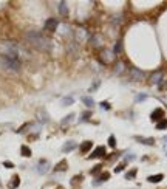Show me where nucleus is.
<instances>
[{
  "label": "nucleus",
  "mask_w": 167,
  "mask_h": 189,
  "mask_svg": "<svg viewBox=\"0 0 167 189\" xmlns=\"http://www.w3.org/2000/svg\"><path fill=\"white\" fill-rule=\"evenodd\" d=\"M0 55L6 59L19 60V48L14 42L9 40H0Z\"/></svg>",
  "instance_id": "obj_1"
},
{
  "label": "nucleus",
  "mask_w": 167,
  "mask_h": 189,
  "mask_svg": "<svg viewBox=\"0 0 167 189\" xmlns=\"http://www.w3.org/2000/svg\"><path fill=\"white\" fill-rule=\"evenodd\" d=\"M26 39L30 40V44H33L34 47H37L40 50H50V40L45 39V36H42L40 33L30 31V33H26Z\"/></svg>",
  "instance_id": "obj_2"
},
{
  "label": "nucleus",
  "mask_w": 167,
  "mask_h": 189,
  "mask_svg": "<svg viewBox=\"0 0 167 189\" xmlns=\"http://www.w3.org/2000/svg\"><path fill=\"white\" fill-rule=\"evenodd\" d=\"M57 25L59 22L56 19H48L46 22H45V31H50V33H54L56 28H57Z\"/></svg>",
  "instance_id": "obj_3"
},
{
  "label": "nucleus",
  "mask_w": 167,
  "mask_h": 189,
  "mask_svg": "<svg viewBox=\"0 0 167 189\" xmlns=\"http://www.w3.org/2000/svg\"><path fill=\"white\" fill-rule=\"evenodd\" d=\"M101 157H105V147H104V146H101V147H97V149H94L90 158H101Z\"/></svg>",
  "instance_id": "obj_4"
},
{
  "label": "nucleus",
  "mask_w": 167,
  "mask_h": 189,
  "mask_svg": "<svg viewBox=\"0 0 167 189\" xmlns=\"http://www.w3.org/2000/svg\"><path fill=\"white\" fill-rule=\"evenodd\" d=\"M163 81V71H155L150 76V84H159Z\"/></svg>",
  "instance_id": "obj_5"
},
{
  "label": "nucleus",
  "mask_w": 167,
  "mask_h": 189,
  "mask_svg": "<svg viewBox=\"0 0 167 189\" xmlns=\"http://www.w3.org/2000/svg\"><path fill=\"white\" fill-rule=\"evenodd\" d=\"M142 78H144V73L142 71H139L136 68L131 70V79H133V81H141Z\"/></svg>",
  "instance_id": "obj_6"
},
{
  "label": "nucleus",
  "mask_w": 167,
  "mask_h": 189,
  "mask_svg": "<svg viewBox=\"0 0 167 189\" xmlns=\"http://www.w3.org/2000/svg\"><path fill=\"white\" fill-rule=\"evenodd\" d=\"M19 185H20V177H19V175H14V177L11 178V183L8 185V188L9 189H16Z\"/></svg>",
  "instance_id": "obj_7"
},
{
  "label": "nucleus",
  "mask_w": 167,
  "mask_h": 189,
  "mask_svg": "<svg viewBox=\"0 0 167 189\" xmlns=\"http://www.w3.org/2000/svg\"><path fill=\"white\" fill-rule=\"evenodd\" d=\"M135 140H136V141H139V143H142V144H147V146H153V143H155V140H153V138H142V137H136Z\"/></svg>",
  "instance_id": "obj_8"
},
{
  "label": "nucleus",
  "mask_w": 167,
  "mask_h": 189,
  "mask_svg": "<svg viewBox=\"0 0 167 189\" xmlns=\"http://www.w3.org/2000/svg\"><path fill=\"white\" fill-rule=\"evenodd\" d=\"M91 146H93L91 141H84L82 146H81V152H82V153H87L90 149H91Z\"/></svg>",
  "instance_id": "obj_9"
},
{
  "label": "nucleus",
  "mask_w": 167,
  "mask_h": 189,
  "mask_svg": "<svg viewBox=\"0 0 167 189\" xmlns=\"http://www.w3.org/2000/svg\"><path fill=\"white\" fill-rule=\"evenodd\" d=\"M65 169H67V160H62L60 163H57V164L54 166V171L56 172H57V171L62 172V171H65Z\"/></svg>",
  "instance_id": "obj_10"
},
{
  "label": "nucleus",
  "mask_w": 167,
  "mask_h": 189,
  "mask_svg": "<svg viewBox=\"0 0 167 189\" xmlns=\"http://www.w3.org/2000/svg\"><path fill=\"white\" fill-rule=\"evenodd\" d=\"M164 178L163 174H158V175H150V177L147 178V181H150V183H158V181H161Z\"/></svg>",
  "instance_id": "obj_11"
},
{
  "label": "nucleus",
  "mask_w": 167,
  "mask_h": 189,
  "mask_svg": "<svg viewBox=\"0 0 167 189\" xmlns=\"http://www.w3.org/2000/svg\"><path fill=\"white\" fill-rule=\"evenodd\" d=\"M59 12H60V16H64V17L68 16V9H67V3L65 2L59 3Z\"/></svg>",
  "instance_id": "obj_12"
},
{
  "label": "nucleus",
  "mask_w": 167,
  "mask_h": 189,
  "mask_svg": "<svg viewBox=\"0 0 167 189\" xmlns=\"http://www.w3.org/2000/svg\"><path fill=\"white\" fill-rule=\"evenodd\" d=\"M76 149V143L74 141H70V143H67V146H64V152H71V150H74Z\"/></svg>",
  "instance_id": "obj_13"
},
{
  "label": "nucleus",
  "mask_w": 167,
  "mask_h": 189,
  "mask_svg": "<svg viewBox=\"0 0 167 189\" xmlns=\"http://www.w3.org/2000/svg\"><path fill=\"white\" fill-rule=\"evenodd\" d=\"M20 153H22L23 157H31V150H30V147H28V146H22V147H20Z\"/></svg>",
  "instance_id": "obj_14"
},
{
  "label": "nucleus",
  "mask_w": 167,
  "mask_h": 189,
  "mask_svg": "<svg viewBox=\"0 0 167 189\" xmlns=\"http://www.w3.org/2000/svg\"><path fill=\"white\" fill-rule=\"evenodd\" d=\"M82 102L85 104L87 107H93V105H94V101H93V99H90L88 96H84V98H82Z\"/></svg>",
  "instance_id": "obj_15"
},
{
  "label": "nucleus",
  "mask_w": 167,
  "mask_h": 189,
  "mask_svg": "<svg viewBox=\"0 0 167 189\" xmlns=\"http://www.w3.org/2000/svg\"><path fill=\"white\" fill-rule=\"evenodd\" d=\"M163 115H164V112H163L161 109H156L155 112L152 113V119H155V121H156V118H161Z\"/></svg>",
  "instance_id": "obj_16"
},
{
  "label": "nucleus",
  "mask_w": 167,
  "mask_h": 189,
  "mask_svg": "<svg viewBox=\"0 0 167 189\" xmlns=\"http://www.w3.org/2000/svg\"><path fill=\"white\" fill-rule=\"evenodd\" d=\"M156 129H167V121H166V119L159 121V123L156 124Z\"/></svg>",
  "instance_id": "obj_17"
},
{
  "label": "nucleus",
  "mask_w": 167,
  "mask_h": 189,
  "mask_svg": "<svg viewBox=\"0 0 167 189\" xmlns=\"http://www.w3.org/2000/svg\"><path fill=\"white\" fill-rule=\"evenodd\" d=\"M28 127H31V123H26V124H23L22 127H20V129L17 130V133H23V130H26Z\"/></svg>",
  "instance_id": "obj_18"
},
{
  "label": "nucleus",
  "mask_w": 167,
  "mask_h": 189,
  "mask_svg": "<svg viewBox=\"0 0 167 189\" xmlns=\"http://www.w3.org/2000/svg\"><path fill=\"white\" fill-rule=\"evenodd\" d=\"M124 167H125V163H121V164H118V166H116V169H115V172H116V174L122 172V171H124Z\"/></svg>",
  "instance_id": "obj_19"
},
{
  "label": "nucleus",
  "mask_w": 167,
  "mask_h": 189,
  "mask_svg": "<svg viewBox=\"0 0 167 189\" xmlns=\"http://www.w3.org/2000/svg\"><path fill=\"white\" fill-rule=\"evenodd\" d=\"M108 146H110V147H116V140H115V137H110V138H108Z\"/></svg>",
  "instance_id": "obj_20"
},
{
  "label": "nucleus",
  "mask_w": 167,
  "mask_h": 189,
  "mask_svg": "<svg viewBox=\"0 0 167 189\" xmlns=\"http://www.w3.org/2000/svg\"><path fill=\"white\" fill-rule=\"evenodd\" d=\"M110 178V174L108 172H104L101 177H99V181H105V180H108Z\"/></svg>",
  "instance_id": "obj_21"
},
{
  "label": "nucleus",
  "mask_w": 167,
  "mask_h": 189,
  "mask_svg": "<svg viewBox=\"0 0 167 189\" xmlns=\"http://www.w3.org/2000/svg\"><path fill=\"white\" fill-rule=\"evenodd\" d=\"M115 71H116V73H122V71H124V64H122V62H119V64H118Z\"/></svg>",
  "instance_id": "obj_22"
},
{
  "label": "nucleus",
  "mask_w": 167,
  "mask_h": 189,
  "mask_svg": "<svg viewBox=\"0 0 167 189\" xmlns=\"http://www.w3.org/2000/svg\"><path fill=\"white\" fill-rule=\"evenodd\" d=\"M74 118V115L71 113V115H68L67 118H64V124H67V123H71V119Z\"/></svg>",
  "instance_id": "obj_23"
},
{
  "label": "nucleus",
  "mask_w": 167,
  "mask_h": 189,
  "mask_svg": "<svg viewBox=\"0 0 167 189\" xmlns=\"http://www.w3.org/2000/svg\"><path fill=\"white\" fill-rule=\"evenodd\" d=\"M135 175H136V169H135V171H131V172H127V174H125V178H133Z\"/></svg>",
  "instance_id": "obj_24"
},
{
  "label": "nucleus",
  "mask_w": 167,
  "mask_h": 189,
  "mask_svg": "<svg viewBox=\"0 0 167 189\" xmlns=\"http://www.w3.org/2000/svg\"><path fill=\"white\" fill-rule=\"evenodd\" d=\"M90 116H91V112H84V113L81 115L82 119H87V118H90Z\"/></svg>",
  "instance_id": "obj_25"
},
{
  "label": "nucleus",
  "mask_w": 167,
  "mask_h": 189,
  "mask_svg": "<svg viewBox=\"0 0 167 189\" xmlns=\"http://www.w3.org/2000/svg\"><path fill=\"white\" fill-rule=\"evenodd\" d=\"M101 169H102V166H101V164H97V166H96V167H94V169H93V171H91V174H93V175H94V174H97V172H99V171H101Z\"/></svg>",
  "instance_id": "obj_26"
},
{
  "label": "nucleus",
  "mask_w": 167,
  "mask_h": 189,
  "mask_svg": "<svg viewBox=\"0 0 167 189\" xmlns=\"http://www.w3.org/2000/svg\"><path fill=\"white\" fill-rule=\"evenodd\" d=\"M101 105H102V109H105V110H108V109H110V104H108V102H105V101H104V102H101Z\"/></svg>",
  "instance_id": "obj_27"
},
{
  "label": "nucleus",
  "mask_w": 167,
  "mask_h": 189,
  "mask_svg": "<svg viewBox=\"0 0 167 189\" xmlns=\"http://www.w3.org/2000/svg\"><path fill=\"white\" fill-rule=\"evenodd\" d=\"M119 51H121V42H118L115 47V53H119Z\"/></svg>",
  "instance_id": "obj_28"
},
{
  "label": "nucleus",
  "mask_w": 167,
  "mask_h": 189,
  "mask_svg": "<svg viewBox=\"0 0 167 189\" xmlns=\"http://www.w3.org/2000/svg\"><path fill=\"white\" fill-rule=\"evenodd\" d=\"M3 166H5V167H14V164L11 163V161H5V163H3Z\"/></svg>",
  "instance_id": "obj_29"
},
{
  "label": "nucleus",
  "mask_w": 167,
  "mask_h": 189,
  "mask_svg": "<svg viewBox=\"0 0 167 189\" xmlns=\"http://www.w3.org/2000/svg\"><path fill=\"white\" fill-rule=\"evenodd\" d=\"M71 102H73V99H71V98H67V99H64V104H65V105H67V104H71Z\"/></svg>",
  "instance_id": "obj_30"
},
{
  "label": "nucleus",
  "mask_w": 167,
  "mask_h": 189,
  "mask_svg": "<svg viewBox=\"0 0 167 189\" xmlns=\"http://www.w3.org/2000/svg\"><path fill=\"white\" fill-rule=\"evenodd\" d=\"M142 99H145V94H141V96H138V101H142Z\"/></svg>",
  "instance_id": "obj_31"
}]
</instances>
